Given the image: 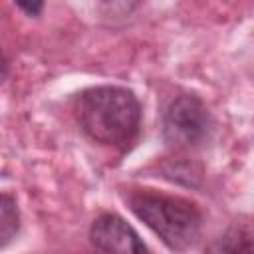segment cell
I'll return each instance as SVG.
<instances>
[{
	"label": "cell",
	"mask_w": 254,
	"mask_h": 254,
	"mask_svg": "<svg viewBox=\"0 0 254 254\" xmlns=\"http://www.w3.org/2000/svg\"><path fill=\"white\" fill-rule=\"evenodd\" d=\"M210 250H214V252H244V250H252L250 230L242 228V226H234L214 246H210Z\"/></svg>",
	"instance_id": "obj_6"
},
{
	"label": "cell",
	"mask_w": 254,
	"mask_h": 254,
	"mask_svg": "<svg viewBox=\"0 0 254 254\" xmlns=\"http://www.w3.org/2000/svg\"><path fill=\"white\" fill-rule=\"evenodd\" d=\"M6 77H8V60H6V56H4L2 50H0V83H2Z\"/></svg>",
	"instance_id": "obj_9"
},
{
	"label": "cell",
	"mask_w": 254,
	"mask_h": 254,
	"mask_svg": "<svg viewBox=\"0 0 254 254\" xmlns=\"http://www.w3.org/2000/svg\"><path fill=\"white\" fill-rule=\"evenodd\" d=\"M20 228V212L12 194H0V248L6 246Z\"/></svg>",
	"instance_id": "obj_5"
},
{
	"label": "cell",
	"mask_w": 254,
	"mask_h": 254,
	"mask_svg": "<svg viewBox=\"0 0 254 254\" xmlns=\"http://www.w3.org/2000/svg\"><path fill=\"white\" fill-rule=\"evenodd\" d=\"M109 12H119V14H125V12H131L141 0H101Z\"/></svg>",
	"instance_id": "obj_7"
},
{
	"label": "cell",
	"mask_w": 254,
	"mask_h": 254,
	"mask_svg": "<svg viewBox=\"0 0 254 254\" xmlns=\"http://www.w3.org/2000/svg\"><path fill=\"white\" fill-rule=\"evenodd\" d=\"M210 131V113L196 95L175 97L163 115V139L175 149L198 145Z\"/></svg>",
	"instance_id": "obj_3"
},
{
	"label": "cell",
	"mask_w": 254,
	"mask_h": 254,
	"mask_svg": "<svg viewBox=\"0 0 254 254\" xmlns=\"http://www.w3.org/2000/svg\"><path fill=\"white\" fill-rule=\"evenodd\" d=\"M89 240L101 252H111V254L147 252V246L133 230V226L113 212H103L91 222Z\"/></svg>",
	"instance_id": "obj_4"
},
{
	"label": "cell",
	"mask_w": 254,
	"mask_h": 254,
	"mask_svg": "<svg viewBox=\"0 0 254 254\" xmlns=\"http://www.w3.org/2000/svg\"><path fill=\"white\" fill-rule=\"evenodd\" d=\"M75 117L81 129L95 143L125 149L141 125V105L133 91L117 85L89 87L77 93L73 101Z\"/></svg>",
	"instance_id": "obj_1"
},
{
	"label": "cell",
	"mask_w": 254,
	"mask_h": 254,
	"mask_svg": "<svg viewBox=\"0 0 254 254\" xmlns=\"http://www.w3.org/2000/svg\"><path fill=\"white\" fill-rule=\"evenodd\" d=\"M129 208L141 218L171 250H187L202 230L200 208L181 196L153 190H133L127 196Z\"/></svg>",
	"instance_id": "obj_2"
},
{
	"label": "cell",
	"mask_w": 254,
	"mask_h": 254,
	"mask_svg": "<svg viewBox=\"0 0 254 254\" xmlns=\"http://www.w3.org/2000/svg\"><path fill=\"white\" fill-rule=\"evenodd\" d=\"M14 2L28 16H38L42 12V8H44V0H14Z\"/></svg>",
	"instance_id": "obj_8"
}]
</instances>
